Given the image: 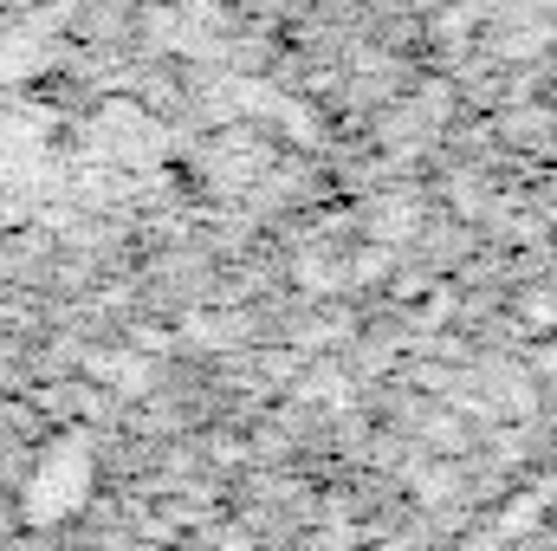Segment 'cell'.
<instances>
[{"instance_id": "1", "label": "cell", "mask_w": 557, "mask_h": 551, "mask_svg": "<svg viewBox=\"0 0 557 551\" xmlns=\"http://www.w3.org/2000/svg\"><path fill=\"white\" fill-rule=\"evenodd\" d=\"M85 493H91V448L78 441V434H65V441H52L46 454H39V467H33V480H26V519L33 526H59V519H72L78 506H85Z\"/></svg>"}]
</instances>
